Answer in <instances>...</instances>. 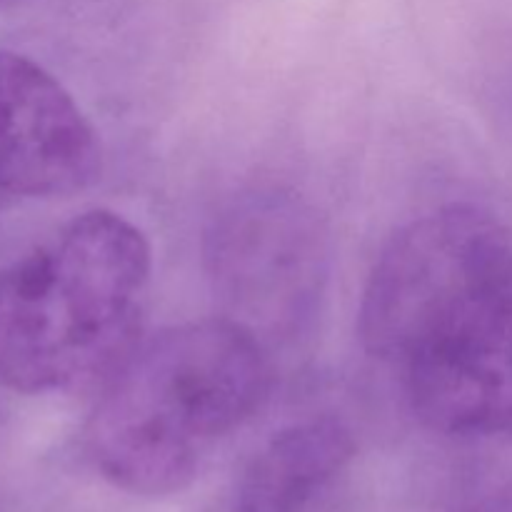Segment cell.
I'll return each mask as SVG.
<instances>
[{
    "label": "cell",
    "mask_w": 512,
    "mask_h": 512,
    "mask_svg": "<svg viewBox=\"0 0 512 512\" xmlns=\"http://www.w3.org/2000/svg\"><path fill=\"white\" fill-rule=\"evenodd\" d=\"M358 335L400 373L425 428L510 438L512 230L478 205H445L405 225L370 270Z\"/></svg>",
    "instance_id": "1"
},
{
    "label": "cell",
    "mask_w": 512,
    "mask_h": 512,
    "mask_svg": "<svg viewBox=\"0 0 512 512\" xmlns=\"http://www.w3.org/2000/svg\"><path fill=\"white\" fill-rule=\"evenodd\" d=\"M265 343L238 320L170 325L140 340L100 388L83 430L88 460L113 488L165 498L248 423L270 393Z\"/></svg>",
    "instance_id": "2"
},
{
    "label": "cell",
    "mask_w": 512,
    "mask_h": 512,
    "mask_svg": "<svg viewBox=\"0 0 512 512\" xmlns=\"http://www.w3.org/2000/svg\"><path fill=\"white\" fill-rule=\"evenodd\" d=\"M153 253L113 210H88L0 273V385L100 390L140 345Z\"/></svg>",
    "instance_id": "3"
},
{
    "label": "cell",
    "mask_w": 512,
    "mask_h": 512,
    "mask_svg": "<svg viewBox=\"0 0 512 512\" xmlns=\"http://www.w3.org/2000/svg\"><path fill=\"white\" fill-rule=\"evenodd\" d=\"M208 273L228 318L263 335H295L323 295L325 233L313 210L283 190L235 198L208 233Z\"/></svg>",
    "instance_id": "4"
},
{
    "label": "cell",
    "mask_w": 512,
    "mask_h": 512,
    "mask_svg": "<svg viewBox=\"0 0 512 512\" xmlns=\"http://www.w3.org/2000/svg\"><path fill=\"white\" fill-rule=\"evenodd\" d=\"M103 148L73 95L45 68L0 50V195L60 198L95 183Z\"/></svg>",
    "instance_id": "5"
},
{
    "label": "cell",
    "mask_w": 512,
    "mask_h": 512,
    "mask_svg": "<svg viewBox=\"0 0 512 512\" xmlns=\"http://www.w3.org/2000/svg\"><path fill=\"white\" fill-rule=\"evenodd\" d=\"M343 420L313 418L275 433L240 473L233 512H305L355 458Z\"/></svg>",
    "instance_id": "6"
},
{
    "label": "cell",
    "mask_w": 512,
    "mask_h": 512,
    "mask_svg": "<svg viewBox=\"0 0 512 512\" xmlns=\"http://www.w3.org/2000/svg\"><path fill=\"white\" fill-rule=\"evenodd\" d=\"M465 512H512V485L510 488L500 490V493L490 495L488 500L473 505V508Z\"/></svg>",
    "instance_id": "7"
}]
</instances>
